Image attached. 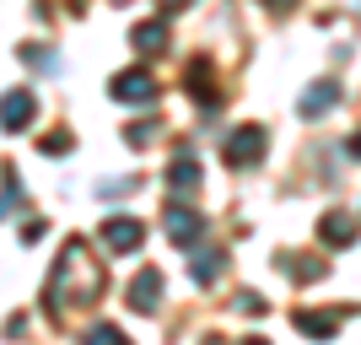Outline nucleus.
I'll return each instance as SVG.
<instances>
[{
  "instance_id": "obj_12",
  "label": "nucleus",
  "mask_w": 361,
  "mask_h": 345,
  "mask_svg": "<svg viewBox=\"0 0 361 345\" xmlns=\"http://www.w3.org/2000/svg\"><path fill=\"white\" fill-rule=\"evenodd\" d=\"M162 44H167V22H140L135 28V49L140 54H157Z\"/></svg>"
},
{
  "instance_id": "obj_17",
  "label": "nucleus",
  "mask_w": 361,
  "mask_h": 345,
  "mask_svg": "<svg viewBox=\"0 0 361 345\" xmlns=\"http://www.w3.org/2000/svg\"><path fill=\"white\" fill-rule=\"evenodd\" d=\"M87 340L92 345H114V340H119V329H114V324H97V329H87Z\"/></svg>"
},
{
  "instance_id": "obj_16",
  "label": "nucleus",
  "mask_w": 361,
  "mask_h": 345,
  "mask_svg": "<svg viewBox=\"0 0 361 345\" xmlns=\"http://www.w3.org/2000/svg\"><path fill=\"white\" fill-rule=\"evenodd\" d=\"M151 135H157V119H140V124H130V146H151Z\"/></svg>"
},
{
  "instance_id": "obj_11",
  "label": "nucleus",
  "mask_w": 361,
  "mask_h": 345,
  "mask_svg": "<svg viewBox=\"0 0 361 345\" xmlns=\"http://www.w3.org/2000/svg\"><path fill=\"white\" fill-rule=\"evenodd\" d=\"M167 183H173L178 195H189V189L200 183V162H195V157H178V162L167 167Z\"/></svg>"
},
{
  "instance_id": "obj_10",
  "label": "nucleus",
  "mask_w": 361,
  "mask_h": 345,
  "mask_svg": "<svg viewBox=\"0 0 361 345\" xmlns=\"http://www.w3.org/2000/svg\"><path fill=\"white\" fill-rule=\"evenodd\" d=\"M189 92H195L200 103L216 108V87H211V60H189Z\"/></svg>"
},
{
  "instance_id": "obj_19",
  "label": "nucleus",
  "mask_w": 361,
  "mask_h": 345,
  "mask_svg": "<svg viewBox=\"0 0 361 345\" xmlns=\"http://www.w3.org/2000/svg\"><path fill=\"white\" fill-rule=\"evenodd\" d=\"M162 6H173V11H178V6H189V0H162Z\"/></svg>"
},
{
  "instance_id": "obj_7",
  "label": "nucleus",
  "mask_w": 361,
  "mask_h": 345,
  "mask_svg": "<svg viewBox=\"0 0 361 345\" xmlns=\"http://www.w3.org/2000/svg\"><path fill=\"white\" fill-rule=\"evenodd\" d=\"M157 302H162V275L140 270L135 286H130V308H135V313H157Z\"/></svg>"
},
{
  "instance_id": "obj_5",
  "label": "nucleus",
  "mask_w": 361,
  "mask_h": 345,
  "mask_svg": "<svg viewBox=\"0 0 361 345\" xmlns=\"http://www.w3.org/2000/svg\"><path fill=\"white\" fill-rule=\"evenodd\" d=\"M32 114H38V97H32V92L16 87V92L0 97V130H11V135H16V130H27V124H32Z\"/></svg>"
},
{
  "instance_id": "obj_18",
  "label": "nucleus",
  "mask_w": 361,
  "mask_h": 345,
  "mask_svg": "<svg viewBox=\"0 0 361 345\" xmlns=\"http://www.w3.org/2000/svg\"><path fill=\"white\" fill-rule=\"evenodd\" d=\"M65 146H71V135H65V130H54V135H44V151H49V157H60Z\"/></svg>"
},
{
  "instance_id": "obj_15",
  "label": "nucleus",
  "mask_w": 361,
  "mask_h": 345,
  "mask_svg": "<svg viewBox=\"0 0 361 345\" xmlns=\"http://www.w3.org/2000/svg\"><path fill=\"white\" fill-rule=\"evenodd\" d=\"M0 178H6V195H0V222H6V216H11V205H16V195H22V189H16V173H11V167H6V173H0Z\"/></svg>"
},
{
  "instance_id": "obj_9",
  "label": "nucleus",
  "mask_w": 361,
  "mask_h": 345,
  "mask_svg": "<svg viewBox=\"0 0 361 345\" xmlns=\"http://www.w3.org/2000/svg\"><path fill=\"white\" fill-rule=\"evenodd\" d=\"M334 103H340V81H318V87L302 92V114H307V119L324 114V108H334Z\"/></svg>"
},
{
  "instance_id": "obj_8",
  "label": "nucleus",
  "mask_w": 361,
  "mask_h": 345,
  "mask_svg": "<svg viewBox=\"0 0 361 345\" xmlns=\"http://www.w3.org/2000/svg\"><path fill=\"white\" fill-rule=\"evenodd\" d=\"M140 238H146V226H140L135 216H114V222L103 226V243H108V248H140Z\"/></svg>"
},
{
  "instance_id": "obj_13",
  "label": "nucleus",
  "mask_w": 361,
  "mask_h": 345,
  "mask_svg": "<svg viewBox=\"0 0 361 345\" xmlns=\"http://www.w3.org/2000/svg\"><path fill=\"white\" fill-rule=\"evenodd\" d=\"M297 329H302V334H318V340H324V334L340 329V313H297Z\"/></svg>"
},
{
  "instance_id": "obj_3",
  "label": "nucleus",
  "mask_w": 361,
  "mask_h": 345,
  "mask_svg": "<svg viewBox=\"0 0 361 345\" xmlns=\"http://www.w3.org/2000/svg\"><path fill=\"white\" fill-rule=\"evenodd\" d=\"M114 103H157V75L151 71H119L108 81Z\"/></svg>"
},
{
  "instance_id": "obj_20",
  "label": "nucleus",
  "mask_w": 361,
  "mask_h": 345,
  "mask_svg": "<svg viewBox=\"0 0 361 345\" xmlns=\"http://www.w3.org/2000/svg\"><path fill=\"white\" fill-rule=\"evenodd\" d=\"M270 6H286V0H270Z\"/></svg>"
},
{
  "instance_id": "obj_14",
  "label": "nucleus",
  "mask_w": 361,
  "mask_h": 345,
  "mask_svg": "<svg viewBox=\"0 0 361 345\" xmlns=\"http://www.w3.org/2000/svg\"><path fill=\"white\" fill-rule=\"evenodd\" d=\"M221 270H226V259L216 254V248H205V254H195V281H200V286L221 281Z\"/></svg>"
},
{
  "instance_id": "obj_6",
  "label": "nucleus",
  "mask_w": 361,
  "mask_h": 345,
  "mask_svg": "<svg viewBox=\"0 0 361 345\" xmlns=\"http://www.w3.org/2000/svg\"><path fill=\"white\" fill-rule=\"evenodd\" d=\"M318 238L329 243V248H350V243H356V216H350V210H329V216L318 222Z\"/></svg>"
},
{
  "instance_id": "obj_2",
  "label": "nucleus",
  "mask_w": 361,
  "mask_h": 345,
  "mask_svg": "<svg viewBox=\"0 0 361 345\" xmlns=\"http://www.w3.org/2000/svg\"><path fill=\"white\" fill-rule=\"evenodd\" d=\"M264 146H270L264 124H243V130H232V140H226V167H254L259 157H264Z\"/></svg>"
},
{
  "instance_id": "obj_1",
  "label": "nucleus",
  "mask_w": 361,
  "mask_h": 345,
  "mask_svg": "<svg viewBox=\"0 0 361 345\" xmlns=\"http://www.w3.org/2000/svg\"><path fill=\"white\" fill-rule=\"evenodd\" d=\"M103 286H108L103 259L92 254L87 238H71V243H65V254L54 259V270H49V286H44L49 318H65L75 302H81V308H92V302L103 297Z\"/></svg>"
},
{
  "instance_id": "obj_4",
  "label": "nucleus",
  "mask_w": 361,
  "mask_h": 345,
  "mask_svg": "<svg viewBox=\"0 0 361 345\" xmlns=\"http://www.w3.org/2000/svg\"><path fill=\"white\" fill-rule=\"evenodd\" d=\"M162 226H167V238L178 243V248H195L200 232H205V216H200V210H189V205H167Z\"/></svg>"
}]
</instances>
